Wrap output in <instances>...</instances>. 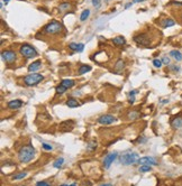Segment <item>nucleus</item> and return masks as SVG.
Segmentation results:
<instances>
[{
    "mask_svg": "<svg viewBox=\"0 0 182 186\" xmlns=\"http://www.w3.org/2000/svg\"><path fill=\"white\" fill-rule=\"evenodd\" d=\"M63 29V26L61 23L56 21V20H53L52 23L47 24L44 29H43V33L44 34H47V35H56V34H60Z\"/></svg>",
    "mask_w": 182,
    "mask_h": 186,
    "instance_id": "nucleus-2",
    "label": "nucleus"
},
{
    "mask_svg": "<svg viewBox=\"0 0 182 186\" xmlns=\"http://www.w3.org/2000/svg\"><path fill=\"white\" fill-rule=\"evenodd\" d=\"M78 46H79V44H76V43H70L69 44V48H71L74 52H78Z\"/></svg>",
    "mask_w": 182,
    "mask_h": 186,
    "instance_id": "nucleus-30",
    "label": "nucleus"
},
{
    "mask_svg": "<svg viewBox=\"0 0 182 186\" xmlns=\"http://www.w3.org/2000/svg\"><path fill=\"white\" fill-rule=\"evenodd\" d=\"M66 105H68L69 108H76V107L80 105V103L78 102V100L74 99V98H69L68 101H66Z\"/></svg>",
    "mask_w": 182,
    "mask_h": 186,
    "instance_id": "nucleus-18",
    "label": "nucleus"
},
{
    "mask_svg": "<svg viewBox=\"0 0 182 186\" xmlns=\"http://www.w3.org/2000/svg\"><path fill=\"white\" fill-rule=\"evenodd\" d=\"M66 90H68V89H66V88H64L63 85H61V84H60L59 86H56V89H55V91H56V94H63V93H64Z\"/></svg>",
    "mask_w": 182,
    "mask_h": 186,
    "instance_id": "nucleus-26",
    "label": "nucleus"
},
{
    "mask_svg": "<svg viewBox=\"0 0 182 186\" xmlns=\"http://www.w3.org/2000/svg\"><path fill=\"white\" fill-rule=\"evenodd\" d=\"M44 80V76L42 74H38V73H30L28 75H26L24 81H25V84L27 86H34V85H37V84L42 82Z\"/></svg>",
    "mask_w": 182,
    "mask_h": 186,
    "instance_id": "nucleus-6",
    "label": "nucleus"
},
{
    "mask_svg": "<svg viewBox=\"0 0 182 186\" xmlns=\"http://www.w3.org/2000/svg\"><path fill=\"white\" fill-rule=\"evenodd\" d=\"M89 16H90V10H89V9H86V10H83V11L81 12L80 20H81V21H86V20L89 18Z\"/></svg>",
    "mask_w": 182,
    "mask_h": 186,
    "instance_id": "nucleus-22",
    "label": "nucleus"
},
{
    "mask_svg": "<svg viewBox=\"0 0 182 186\" xmlns=\"http://www.w3.org/2000/svg\"><path fill=\"white\" fill-rule=\"evenodd\" d=\"M112 43L115 45H117V46H123V45L126 44V39L123 36H117L115 38H112Z\"/></svg>",
    "mask_w": 182,
    "mask_h": 186,
    "instance_id": "nucleus-19",
    "label": "nucleus"
},
{
    "mask_svg": "<svg viewBox=\"0 0 182 186\" xmlns=\"http://www.w3.org/2000/svg\"><path fill=\"white\" fill-rule=\"evenodd\" d=\"M135 101V96H129V103L132 104V103H134Z\"/></svg>",
    "mask_w": 182,
    "mask_h": 186,
    "instance_id": "nucleus-40",
    "label": "nucleus"
},
{
    "mask_svg": "<svg viewBox=\"0 0 182 186\" xmlns=\"http://www.w3.org/2000/svg\"><path fill=\"white\" fill-rule=\"evenodd\" d=\"M166 102H169V100H163L162 101V103H166Z\"/></svg>",
    "mask_w": 182,
    "mask_h": 186,
    "instance_id": "nucleus-44",
    "label": "nucleus"
},
{
    "mask_svg": "<svg viewBox=\"0 0 182 186\" xmlns=\"http://www.w3.org/2000/svg\"><path fill=\"white\" fill-rule=\"evenodd\" d=\"M137 162H138L140 165H153V166L158 165L156 159H155V158H153V157H150V156L142 157V158H140V159L137 160Z\"/></svg>",
    "mask_w": 182,
    "mask_h": 186,
    "instance_id": "nucleus-11",
    "label": "nucleus"
},
{
    "mask_svg": "<svg viewBox=\"0 0 182 186\" xmlns=\"http://www.w3.org/2000/svg\"><path fill=\"white\" fill-rule=\"evenodd\" d=\"M83 48H84V45H83V44H79V46H78V52L81 53L83 51Z\"/></svg>",
    "mask_w": 182,
    "mask_h": 186,
    "instance_id": "nucleus-38",
    "label": "nucleus"
},
{
    "mask_svg": "<svg viewBox=\"0 0 182 186\" xmlns=\"http://www.w3.org/2000/svg\"><path fill=\"white\" fill-rule=\"evenodd\" d=\"M42 148L44 150H47V151H50V150L53 149V147H52V145H48V144H45V143H43L42 144Z\"/></svg>",
    "mask_w": 182,
    "mask_h": 186,
    "instance_id": "nucleus-29",
    "label": "nucleus"
},
{
    "mask_svg": "<svg viewBox=\"0 0 182 186\" xmlns=\"http://www.w3.org/2000/svg\"><path fill=\"white\" fill-rule=\"evenodd\" d=\"M162 63L163 64H165V65H170V62H171V60H170V57H168V56H164L163 58H162Z\"/></svg>",
    "mask_w": 182,
    "mask_h": 186,
    "instance_id": "nucleus-32",
    "label": "nucleus"
},
{
    "mask_svg": "<svg viewBox=\"0 0 182 186\" xmlns=\"http://www.w3.org/2000/svg\"><path fill=\"white\" fill-rule=\"evenodd\" d=\"M91 71V66H89V65H82V66H80V68H79V75H83L84 73H87V72H90Z\"/></svg>",
    "mask_w": 182,
    "mask_h": 186,
    "instance_id": "nucleus-21",
    "label": "nucleus"
},
{
    "mask_svg": "<svg viewBox=\"0 0 182 186\" xmlns=\"http://www.w3.org/2000/svg\"><path fill=\"white\" fill-rule=\"evenodd\" d=\"M61 85H63L66 89H71V88H73V86L76 85V82H74L73 80L65 78V80H62V81H61Z\"/></svg>",
    "mask_w": 182,
    "mask_h": 186,
    "instance_id": "nucleus-16",
    "label": "nucleus"
},
{
    "mask_svg": "<svg viewBox=\"0 0 182 186\" xmlns=\"http://www.w3.org/2000/svg\"><path fill=\"white\" fill-rule=\"evenodd\" d=\"M92 5L96 8H99L100 5H101V0H92Z\"/></svg>",
    "mask_w": 182,
    "mask_h": 186,
    "instance_id": "nucleus-34",
    "label": "nucleus"
},
{
    "mask_svg": "<svg viewBox=\"0 0 182 186\" xmlns=\"http://www.w3.org/2000/svg\"><path fill=\"white\" fill-rule=\"evenodd\" d=\"M151 170H152V167H151L150 165H142L141 167H140V172H142V173L151 172Z\"/></svg>",
    "mask_w": 182,
    "mask_h": 186,
    "instance_id": "nucleus-27",
    "label": "nucleus"
},
{
    "mask_svg": "<svg viewBox=\"0 0 182 186\" xmlns=\"http://www.w3.org/2000/svg\"><path fill=\"white\" fill-rule=\"evenodd\" d=\"M171 4H174V5H176V6H182L181 1H172Z\"/></svg>",
    "mask_w": 182,
    "mask_h": 186,
    "instance_id": "nucleus-39",
    "label": "nucleus"
},
{
    "mask_svg": "<svg viewBox=\"0 0 182 186\" xmlns=\"http://www.w3.org/2000/svg\"><path fill=\"white\" fill-rule=\"evenodd\" d=\"M132 5H133V2H128V4H127V5L125 6V9H128V8L132 6Z\"/></svg>",
    "mask_w": 182,
    "mask_h": 186,
    "instance_id": "nucleus-42",
    "label": "nucleus"
},
{
    "mask_svg": "<svg viewBox=\"0 0 182 186\" xmlns=\"http://www.w3.org/2000/svg\"><path fill=\"white\" fill-rule=\"evenodd\" d=\"M1 57H2V60L5 61L6 63L12 64V63H14V62L16 61L17 55H16V53H15L14 51H4V52L1 53Z\"/></svg>",
    "mask_w": 182,
    "mask_h": 186,
    "instance_id": "nucleus-7",
    "label": "nucleus"
},
{
    "mask_svg": "<svg viewBox=\"0 0 182 186\" xmlns=\"http://www.w3.org/2000/svg\"><path fill=\"white\" fill-rule=\"evenodd\" d=\"M160 24H161V26H162L163 28H169V27L174 26V25H176V21L171 18H165V19H163V20H161Z\"/></svg>",
    "mask_w": 182,
    "mask_h": 186,
    "instance_id": "nucleus-15",
    "label": "nucleus"
},
{
    "mask_svg": "<svg viewBox=\"0 0 182 186\" xmlns=\"http://www.w3.org/2000/svg\"><path fill=\"white\" fill-rule=\"evenodd\" d=\"M96 148H97V143H96V141H90L88 144V146H87V150H88V151L96 150Z\"/></svg>",
    "mask_w": 182,
    "mask_h": 186,
    "instance_id": "nucleus-25",
    "label": "nucleus"
},
{
    "mask_svg": "<svg viewBox=\"0 0 182 186\" xmlns=\"http://www.w3.org/2000/svg\"><path fill=\"white\" fill-rule=\"evenodd\" d=\"M170 56H171V57H173V58H174L176 62H181V61H182V53H181V52H179V51H176V49H174V51H171V52H170Z\"/></svg>",
    "mask_w": 182,
    "mask_h": 186,
    "instance_id": "nucleus-17",
    "label": "nucleus"
},
{
    "mask_svg": "<svg viewBox=\"0 0 182 186\" xmlns=\"http://www.w3.org/2000/svg\"><path fill=\"white\" fill-rule=\"evenodd\" d=\"M63 162H64V159L61 157V158H58V159H56V160L53 162V166L55 168H60L61 166H62V165H63Z\"/></svg>",
    "mask_w": 182,
    "mask_h": 186,
    "instance_id": "nucleus-24",
    "label": "nucleus"
},
{
    "mask_svg": "<svg viewBox=\"0 0 182 186\" xmlns=\"http://www.w3.org/2000/svg\"><path fill=\"white\" fill-rule=\"evenodd\" d=\"M36 186H51V184L47 182H38L36 183Z\"/></svg>",
    "mask_w": 182,
    "mask_h": 186,
    "instance_id": "nucleus-35",
    "label": "nucleus"
},
{
    "mask_svg": "<svg viewBox=\"0 0 182 186\" xmlns=\"http://www.w3.org/2000/svg\"><path fill=\"white\" fill-rule=\"evenodd\" d=\"M22 105H23V101H22V100H19V99L12 100V101H9V102H8V108L12 109V110H15V109H19Z\"/></svg>",
    "mask_w": 182,
    "mask_h": 186,
    "instance_id": "nucleus-12",
    "label": "nucleus"
},
{
    "mask_svg": "<svg viewBox=\"0 0 182 186\" xmlns=\"http://www.w3.org/2000/svg\"><path fill=\"white\" fill-rule=\"evenodd\" d=\"M100 186H112V184H108V183H107V184H102V185H100Z\"/></svg>",
    "mask_w": 182,
    "mask_h": 186,
    "instance_id": "nucleus-43",
    "label": "nucleus"
},
{
    "mask_svg": "<svg viewBox=\"0 0 182 186\" xmlns=\"http://www.w3.org/2000/svg\"><path fill=\"white\" fill-rule=\"evenodd\" d=\"M116 120H117L116 117H114V115H112V114H104V115L99 117L97 121H98V123H100V125H105V126H107V125H112V123H114Z\"/></svg>",
    "mask_w": 182,
    "mask_h": 186,
    "instance_id": "nucleus-8",
    "label": "nucleus"
},
{
    "mask_svg": "<svg viewBox=\"0 0 182 186\" xmlns=\"http://www.w3.org/2000/svg\"><path fill=\"white\" fill-rule=\"evenodd\" d=\"M42 66V62L40 60L38 61H35V62H33L29 66H28V72L30 73H35L36 71H38L40 68H41Z\"/></svg>",
    "mask_w": 182,
    "mask_h": 186,
    "instance_id": "nucleus-14",
    "label": "nucleus"
},
{
    "mask_svg": "<svg viewBox=\"0 0 182 186\" xmlns=\"http://www.w3.org/2000/svg\"><path fill=\"white\" fill-rule=\"evenodd\" d=\"M60 10H65V9H69L70 8V5L69 4H66V2H64V4H62V5H60Z\"/></svg>",
    "mask_w": 182,
    "mask_h": 186,
    "instance_id": "nucleus-33",
    "label": "nucleus"
},
{
    "mask_svg": "<svg viewBox=\"0 0 182 186\" xmlns=\"http://www.w3.org/2000/svg\"><path fill=\"white\" fill-rule=\"evenodd\" d=\"M9 1H10V0H4V2H5V4H7V2H9Z\"/></svg>",
    "mask_w": 182,
    "mask_h": 186,
    "instance_id": "nucleus-45",
    "label": "nucleus"
},
{
    "mask_svg": "<svg viewBox=\"0 0 182 186\" xmlns=\"http://www.w3.org/2000/svg\"><path fill=\"white\" fill-rule=\"evenodd\" d=\"M181 19H182V12H181Z\"/></svg>",
    "mask_w": 182,
    "mask_h": 186,
    "instance_id": "nucleus-46",
    "label": "nucleus"
},
{
    "mask_svg": "<svg viewBox=\"0 0 182 186\" xmlns=\"http://www.w3.org/2000/svg\"><path fill=\"white\" fill-rule=\"evenodd\" d=\"M74 121L73 120H65L63 122H61L60 123V130H62V131H71L73 128H74Z\"/></svg>",
    "mask_w": 182,
    "mask_h": 186,
    "instance_id": "nucleus-10",
    "label": "nucleus"
},
{
    "mask_svg": "<svg viewBox=\"0 0 182 186\" xmlns=\"http://www.w3.org/2000/svg\"><path fill=\"white\" fill-rule=\"evenodd\" d=\"M35 148L33 146H30V145L23 146L18 151V159L20 162L27 164L33 160V158L35 157Z\"/></svg>",
    "mask_w": 182,
    "mask_h": 186,
    "instance_id": "nucleus-1",
    "label": "nucleus"
},
{
    "mask_svg": "<svg viewBox=\"0 0 182 186\" xmlns=\"http://www.w3.org/2000/svg\"><path fill=\"white\" fill-rule=\"evenodd\" d=\"M137 160H138V154L134 153V151H126L120 156V162L126 166L135 164Z\"/></svg>",
    "mask_w": 182,
    "mask_h": 186,
    "instance_id": "nucleus-3",
    "label": "nucleus"
},
{
    "mask_svg": "<svg viewBox=\"0 0 182 186\" xmlns=\"http://www.w3.org/2000/svg\"><path fill=\"white\" fill-rule=\"evenodd\" d=\"M138 93V90H133L129 92V96H135L136 94Z\"/></svg>",
    "mask_w": 182,
    "mask_h": 186,
    "instance_id": "nucleus-37",
    "label": "nucleus"
},
{
    "mask_svg": "<svg viewBox=\"0 0 182 186\" xmlns=\"http://www.w3.org/2000/svg\"><path fill=\"white\" fill-rule=\"evenodd\" d=\"M162 64H163V63H162V61L161 60H154L153 61V65L155 66L156 68H160V67L162 66Z\"/></svg>",
    "mask_w": 182,
    "mask_h": 186,
    "instance_id": "nucleus-31",
    "label": "nucleus"
},
{
    "mask_svg": "<svg viewBox=\"0 0 182 186\" xmlns=\"http://www.w3.org/2000/svg\"><path fill=\"white\" fill-rule=\"evenodd\" d=\"M171 126L174 129H179L182 127V115H176V118H173L171 121Z\"/></svg>",
    "mask_w": 182,
    "mask_h": 186,
    "instance_id": "nucleus-13",
    "label": "nucleus"
},
{
    "mask_svg": "<svg viewBox=\"0 0 182 186\" xmlns=\"http://www.w3.org/2000/svg\"><path fill=\"white\" fill-rule=\"evenodd\" d=\"M137 117H138V113H136L135 111H130V112L128 113V119H129V120H135Z\"/></svg>",
    "mask_w": 182,
    "mask_h": 186,
    "instance_id": "nucleus-28",
    "label": "nucleus"
},
{
    "mask_svg": "<svg viewBox=\"0 0 182 186\" xmlns=\"http://www.w3.org/2000/svg\"><path fill=\"white\" fill-rule=\"evenodd\" d=\"M27 176V173L26 172H20V173H18L17 175H15V176H12V180H23V178H25Z\"/></svg>",
    "mask_w": 182,
    "mask_h": 186,
    "instance_id": "nucleus-23",
    "label": "nucleus"
},
{
    "mask_svg": "<svg viewBox=\"0 0 182 186\" xmlns=\"http://www.w3.org/2000/svg\"><path fill=\"white\" fill-rule=\"evenodd\" d=\"M133 39H134V42H135L138 46H143V47L150 46V45H151V42H152L151 36H150L147 33H140V34L135 35Z\"/></svg>",
    "mask_w": 182,
    "mask_h": 186,
    "instance_id": "nucleus-5",
    "label": "nucleus"
},
{
    "mask_svg": "<svg viewBox=\"0 0 182 186\" xmlns=\"http://www.w3.org/2000/svg\"><path fill=\"white\" fill-rule=\"evenodd\" d=\"M171 70L174 71V72H179V71H180V67L178 65H172L171 66Z\"/></svg>",
    "mask_w": 182,
    "mask_h": 186,
    "instance_id": "nucleus-36",
    "label": "nucleus"
},
{
    "mask_svg": "<svg viewBox=\"0 0 182 186\" xmlns=\"http://www.w3.org/2000/svg\"><path fill=\"white\" fill-rule=\"evenodd\" d=\"M117 158V153H110V154H108L106 157H105V159H104V167L108 169V168L112 166V164L114 162V160Z\"/></svg>",
    "mask_w": 182,
    "mask_h": 186,
    "instance_id": "nucleus-9",
    "label": "nucleus"
},
{
    "mask_svg": "<svg viewBox=\"0 0 182 186\" xmlns=\"http://www.w3.org/2000/svg\"><path fill=\"white\" fill-rule=\"evenodd\" d=\"M124 68H125V62L123 60L117 61V63L115 64V71L119 72V71H123Z\"/></svg>",
    "mask_w": 182,
    "mask_h": 186,
    "instance_id": "nucleus-20",
    "label": "nucleus"
},
{
    "mask_svg": "<svg viewBox=\"0 0 182 186\" xmlns=\"http://www.w3.org/2000/svg\"><path fill=\"white\" fill-rule=\"evenodd\" d=\"M78 185V183H73V184H62V185L60 186H76Z\"/></svg>",
    "mask_w": 182,
    "mask_h": 186,
    "instance_id": "nucleus-41",
    "label": "nucleus"
},
{
    "mask_svg": "<svg viewBox=\"0 0 182 186\" xmlns=\"http://www.w3.org/2000/svg\"><path fill=\"white\" fill-rule=\"evenodd\" d=\"M19 53L22 54V56L26 57V58H33V57L38 55L36 48L33 47L29 44H23L19 48Z\"/></svg>",
    "mask_w": 182,
    "mask_h": 186,
    "instance_id": "nucleus-4",
    "label": "nucleus"
}]
</instances>
